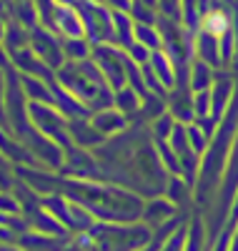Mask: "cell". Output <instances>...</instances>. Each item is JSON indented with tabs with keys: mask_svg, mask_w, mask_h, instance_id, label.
Here are the masks:
<instances>
[{
	"mask_svg": "<svg viewBox=\"0 0 238 251\" xmlns=\"http://www.w3.org/2000/svg\"><path fill=\"white\" fill-rule=\"evenodd\" d=\"M208 28H211L213 33H223V30H226V18H223V15H211V18H208Z\"/></svg>",
	"mask_w": 238,
	"mask_h": 251,
	"instance_id": "cell-1",
	"label": "cell"
}]
</instances>
